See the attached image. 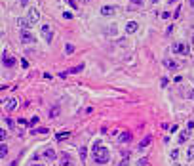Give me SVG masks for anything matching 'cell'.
<instances>
[{"label": "cell", "mask_w": 194, "mask_h": 166, "mask_svg": "<svg viewBox=\"0 0 194 166\" xmlns=\"http://www.w3.org/2000/svg\"><path fill=\"white\" fill-rule=\"evenodd\" d=\"M91 151H93V158H95V162H99V164H107V162H109L111 153H109V149H107V147L101 145V141L93 143Z\"/></svg>", "instance_id": "obj_1"}, {"label": "cell", "mask_w": 194, "mask_h": 166, "mask_svg": "<svg viewBox=\"0 0 194 166\" xmlns=\"http://www.w3.org/2000/svg\"><path fill=\"white\" fill-rule=\"evenodd\" d=\"M171 50H173L175 54H179V55H186V54L190 52V48L186 46L185 42H175V44H173V48H171Z\"/></svg>", "instance_id": "obj_2"}, {"label": "cell", "mask_w": 194, "mask_h": 166, "mask_svg": "<svg viewBox=\"0 0 194 166\" xmlns=\"http://www.w3.org/2000/svg\"><path fill=\"white\" fill-rule=\"evenodd\" d=\"M2 65L4 67H13L15 65V57H12L8 52H2Z\"/></svg>", "instance_id": "obj_3"}, {"label": "cell", "mask_w": 194, "mask_h": 166, "mask_svg": "<svg viewBox=\"0 0 194 166\" xmlns=\"http://www.w3.org/2000/svg\"><path fill=\"white\" fill-rule=\"evenodd\" d=\"M27 19L31 21V25H34V23H36V21L40 19V13H38V10H36V8H31V10H29V16H27Z\"/></svg>", "instance_id": "obj_4"}, {"label": "cell", "mask_w": 194, "mask_h": 166, "mask_svg": "<svg viewBox=\"0 0 194 166\" xmlns=\"http://www.w3.org/2000/svg\"><path fill=\"white\" fill-rule=\"evenodd\" d=\"M42 37H44V40H46V42H52L53 33H52V29H49L48 25H42Z\"/></svg>", "instance_id": "obj_5"}, {"label": "cell", "mask_w": 194, "mask_h": 166, "mask_svg": "<svg viewBox=\"0 0 194 166\" xmlns=\"http://www.w3.org/2000/svg\"><path fill=\"white\" fill-rule=\"evenodd\" d=\"M139 29V25H137V21H128L126 23V33L128 34H131V33H135Z\"/></svg>", "instance_id": "obj_6"}, {"label": "cell", "mask_w": 194, "mask_h": 166, "mask_svg": "<svg viewBox=\"0 0 194 166\" xmlns=\"http://www.w3.org/2000/svg\"><path fill=\"white\" fill-rule=\"evenodd\" d=\"M118 141H120V143L131 141V132H128V130H126V132H122V134H120V138H118Z\"/></svg>", "instance_id": "obj_7"}, {"label": "cell", "mask_w": 194, "mask_h": 166, "mask_svg": "<svg viewBox=\"0 0 194 166\" xmlns=\"http://www.w3.org/2000/svg\"><path fill=\"white\" fill-rule=\"evenodd\" d=\"M17 107V99L15 97H10L8 101H6V111H13Z\"/></svg>", "instance_id": "obj_8"}, {"label": "cell", "mask_w": 194, "mask_h": 166, "mask_svg": "<svg viewBox=\"0 0 194 166\" xmlns=\"http://www.w3.org/2000/svg\"><path fill=\"white\" fill-rule=\"evenodd\" d=\"M114 12H116V6H103V8H101L103 16H112Z\"/></svg>", "instance_id": "obj_9"}, {"label": "cell", "mask_w": 194, "mask_h": 166, "mask_svg": "<svg viewBox=\"0 0 194 166\" xmlns=\"http://www.w3.org/2000/svg\"><path fill=\"white\" fill-rule=\"evenodd\" d=\"M186 161H194V143L186 147Z\"/></svg>", "instance_id": "obj_10"}, {"label": "cell", "mask_w": 194, "mask_h": 166, "mask_svg": "<svg viewBox=\"0 0 194 166\" xmlns=\"http://www.w3.org/2000/svg\"><path fill=\"white\" fill-rule=\"evenodd\" d=\"M42 155H44L46 158H49V161H55V151H53V149H46Z\"/></svg>", "instance_id": "obj_11"}, {"label": "cell", "mask_w": 194, "mask_h": 166, "mask_svg": "<svg viewBox=\"0 0 194 166\" xmlns=\"http://www.w3.org/2000/svg\"><path fill=\"white\" fill-rule=\"evenodd\" d=\"M19 27H23V29H29V27H32V25H31V21H29L27 17H21V19H19Z\"/></svg>", "instance_id": "obj_12"}, {"label": "cell", "mask_w": 194, "mask_h": 166, "mask_svg": "<svg viewBox=\"0 0 194 166\" xmlns=\"http://www.w3.org/2000/svg\"><path fill=\"white\" fill-rule=\"evenodd\" d=\"M21 40H23L25 44H27V42H32L34 38H32V34H31V33H27V31H25V33H23V37H21Z\"/></svg>", "instance_id": "obj_13"}, {"label": "cell", "mask_w": 194, "mask_h": 166, "mask_svg": "<svg viewBox=\"0 0 194 166\" xmlns=\"http://www.w3.org/2000/svg\"><path fill=\"white\" fill-rule=\"evenodd\" d=\"M150 141H152V138H150V136H147V138L139 143V147H148V145H150Z\"/></svg>", "instance_id": "obj_14"}, {"label": "cell", "mask_w": 194, "mask_h": 166, "mask_svg": "<svg viewBox=\"0 0 194 166\" xmlns=\"http://www.w3.org/2000/svg\"><path fill=\"white\" fill-rule=\"evenodd\" d=\"M82 69H84V65L80 63V65H76V67H73V69H70V71H67V75H70V73H80Z\"/></svg>", "instance_id": "obj_15"}, {"label": "cell", "mask_w": 194, "mask_h": 166, "mask_svg": "<svg viewBox=\"0 0 194 166\" xmlns=\"http://www.w3.org/2000/svg\"><path fill=\"white\" fill-rule=\"evenodd\" d=\"M189 134H190V132H183L181 136H179V143H185L186 140H189Z\"/></svg>", "instance_id": "obj_16"}, {"label": "cell", "mask_w": 194, "mask_h": 166, "mask_svg": "<svg viewBox=\"0 0 194 166\" xmlns=\"http://www.w3.org/2000/svg\"><path fill=\"white\" fill-rule=\"evenodd\" d=\"M6 153H8V147H6L4 143H2V145H0V158H4V157H6Z\"/></svg>", "instance_id": "obj_17"}, {"label": "cell", "mask_w": 194, "mask_h": 166, "mask_svg": "<svg viewBox=\"0 0 194 166\" xmlns=\"http://www.w3.org/2000/svg\"><path fill=\"white\" fill-rule=\"evenodd\" d=\"M169 158H171V161H177V158H179V151H177V149H173V151L169 153Z\"/></svg>", "instance_id": "obj_18"}, {"label": "cell", "mask_w": 194, "mask_h": 166, "mask_svg": "<svg viewBox=\"0 0 194 166\" xmlns=\"http://www.w3.org/2000/svg\"><path fill=\"white\" fill-rule=\"evenodd\" d=\"M57 115H59V107H53V109L49 111V117H52V118H55Z\"/></svg>", "instance_id": "obj_19"}, {"label": "cell", "mask_w": 194, "mask_h": 166, "mask_svg": "<svg viewBox=\"0 0 194 166\" xmlns=\"http://www.w3.org/2000/svg\"><path fill=\"white\" fill-rule=\"evenodd\" d=\"M69 136H70L69 132H65V134H57V140H59V141H63V140H67Z\"/></svg>", "instance_id": "obj_20"}, {"label": "cell", "mask_w": 194, "mask_h": 166, "mask_svg": "<svg viewBox=\"0 0 194 166\" xmlns=\"http://www.w3.org/2000/svg\"><path fill=\"white\" fill-rule=\"evenodd\" d=\"M166 67L168 69H177V65H175V61H166Z\"/></svg>", "instance_id": "obj_21"}, {"label": "cell", "mask_w": 194, "mask_h": 166, "mask_svg": "<svg viewBox=\"0 0 194 166\" xmlns=\"http://www.w3.org/2000/svg\"><path fill=\"white\" fill-rule=\"evenodd\" d=\"M65 50H67V54H73V52H74V46H73V44H67V48H65Z\"/></svg>", "instance_id": "obj_22"}, {"label": "cell", "mask_w": 194, "mask_h": 166, "mask_svg": "<svg viewBox=\"0 0 194 166\" xmlns=\"http://www.w3.org/2000/svg\"><path fill=\"white\" fill-rule=\"evenodd\" d=\"M67 2H69V6H73V8H78V2H76V0H67Z\"/></svg>", "instance_id": "obj_23"}, {"label": "cell", "mask_w": 194, "mask_h": 166, "mask_svg": "<svg viewBox=\"0 0 194 166\" xmlns=\"http://www.w3.org/2000/svg\"><path fill=\"white\" fill-rule=\"evenodd\" d=\"M32 132H40V134H48V128H38V130H32Z\"/></svg>", "instance_id": "obj_24"}, {"label": "cell", "mask_w": 194, "mask_h": 166, "mask_svg": "<svg viewBox=\"0 0 194 166\" xmlns=\"http://www.w3.org/2000/svg\"><path fill=\"white\" fill-rule=\"evenodd\" d=\"M63 17H65V19H70V17H73V13H70V12H65Z\"/></svg>", "instance_id": "obj_25"}, {"label": "cell", "mask_w": 194, "mask_h": 166, "mask_svg": "<svg viewBox=\"0 0 194 166\" xmlns=\"http://www.w3.org/2000/svg\"><path fill=\"white\" fill-rule=\"evenodd\" d=\"M192 128H194V122H189V124H186V132H190Z\"/></svg>", "instance_id": "obj_26"}, {"label": "cell", "mask_w": 194, "mask_h": 166, "mask_svg": "<svg viewBox=\"0 0 194 166\" xmlns=\"http://www.w3.org/2000/svg\"><path fill=\"white\" fill-rule=\"evenodd\" d=\"M80 158H86V147L80 149Z\"/></svg>", "instance_id": "obj_27"}, {"label": "cell", "mask_w": 194, "mask_h": 166, "mask_svg": "<svg viewBox=\"0 0 194 166\" xmlns=\"http://www.w3.org/2000/svg\"><path fill=\"white\" fill-rule=\"evenodd\" d=\"M36 122H38V117H32V118H31V124H32V126L36 124Z\"/></svg>", "instance_id": "obj_28"}, {"label": "cell", "mask_w": 194, "mask_h": 166, "mask_svg": "<svg viewBox=\"0 0 194 166\" xmlns=\"http://www.w3.org/2000/svg\"><path fill=\"white\" fill-rule=\"evenodd\" d=\"M19 4H21V6H27V4H29V0H19Z\"/></svg>", "instance_id": "obj_29"}, {"label": "cell", "mask_w": 194, "mask_h": 166, "mask_svg": "<svg viewBox=\"0 0 194 166\" xmlns=\"http://www.w3.org/2000/svg\"><path fill=\"white\" fill-rule=\"evenodd\" d=\"M120 166H128V158H124V161L120 162Z\"/></svg>", "instance_id": "obj_30"}, {"label": "cell", "mask_w": 194, "mask_h": 166, "mask_svg": "<svg viewBox=\"0 0 194 166\" xmlns=\"http://www.w3.org/2000/svg\"><path fill=\"white\" fill-rule=\"evenodd\" d=\"M190 4H192V6H194V0H190Z\"/></svg>", "instance_id": "obj_31"}, {"label": "cell", "mask_w": 194, "mask_h": 166, "mask_svg": "<svg viewBox=\"0 0 194 166\" xmlns=\"http://www.w3.org/2000/svg\"><path fill=\"white\" fill-rule=\"evenodd\" d=\"M34 166H42V164H34Z\"/></svg>", "instance_id": "obj_32"}, {"label": "cell", "mask_w": 194, "mask_h": 166, "mask_svg": "<svg viewBox=\"0 0 194 166\" xmlns=\"http://www.w3.org/2000/svg\"><path fill=\"white\" fill-rule=\"evenodd\" d=\"M192 40H194V37H192Z\"/></svg>", "instance_id": "obj_33"}]
</instances>
